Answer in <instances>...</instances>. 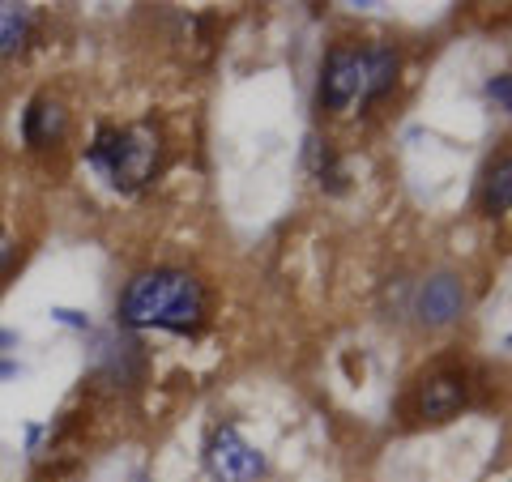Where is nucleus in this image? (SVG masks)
<instances>
[{
  "label": "nucleus",
  "mask_w": 512,
  "mask_h": 482,
  "mask_svg": "<svg viewBox=\"0 0 512 482\" xmlns=\"http://www.w3.org/2000/svg\"><path fill=\"white\" fill-rule=\"evenodd\" d=\"M487 94L495 103H500L504 111H512V73H500V77H491V86H487Z\"/></svg>",
  "instance_id": "12"
},
{
  "label": "nucleus",
  "mask_w": 512,
  "mask_h": 482,
  "mask_svg": "<svg viewBox=\"0 0 512 482\" xmlns=\"http://www.w3.org/2000/svg\"><path fill=\"white\" fill-rule=\"evenodd\" d=\"M158 154H163V137L154 124H103L86 146V163L116 192H137L154 180Z\"/></svg>",
  "instance_id": "2"
},
{
  "label": "nucleus",
  "mask_w": 512,
  "mask_h": 482,
  "mask_svg": "<svg viewBox=\"0 0 512 482\" xmlns=\"http://www.w3.org/2000/svg\"><path fill=\"white\" fill-rule=\"evenodd\" d=\"M461 406H466V380H461V376L440 372V376L423 380V389H419V414H423L427 423H448Z\"/></svg>",
  "instance_id": "7"
},
{
  "label": "nucleus",
  "mask_w": 512,
  "mask_h": 482,
  "mask_svg": "<svg viewBox=\"0 0 512 482\" xmlns=\"http://www.w3.org/2000/svg\"><path fill=\"white\" fill-rule=\"evenodd\" d=\"M133 482H146V478H133Z\"/></svg>",
  "instance_id": "15"
},
{
  "label": "nucleus",
  "mask_w": 512,
  "mask_h": 482,
  "mask_svg": "<svg viewBox=\"0 0 512 482\" xmlns=\"http://www.w3.org/2000/svg\"><path fill=\"white\" fill-rule=\"evenodd\" d=\"M13 265H18V244H13V235L5 231V222H0V278H9Z\"/></svg>",
  "instance_id": "11"
},
{
  "label": "nucleus",
  "mask_w": 512,
  "mask_h": 482,
  "mask_svg": "<svg viewBox=\"0 0 512 482\" xmlns=\"http://www.w3.org/2000/svg\"><path fill=\"white\" fill-rule=\"evenodd\" d=\"M320 103L329 111H350L372 103V52L367 47H333L320 69Z\"/></svg>",
  "instance_id": "3"
},
{
  "label": "nucleus",
  "mask_w": 512,
  "mask_h": 482,
  "mask_svg": "<svg viewBox=\"0 0 512 482\" xmlns=\"http://www.w3.org/2000/svg\"><path fill=\"white\" fill-rule=\"evenodd\" d=\"M35 26H39V13L30 5H9L0 0V64L5 60H18L30 39H35Z\"/></svg>",
  "instance_id": "8"
},
{
  "label": "nucleus",
  "mask_w": 512,
  "mask_h": 482,
  "mask_svg": "<svg viewBox=\"0 0 512 482\" xmlns=\"http://www.w3.org/2000/svg\"><path fill=\"white\" fill-rule=\"evenodd\" d=\"M205 474L214 482H261L265 478V457L239 436L235 423H218L205 440Z\"/></svg>",
  "instance_id": "4"
},
{
  "label": "nucleus",
  "mask_w": 512,
  "mask_h": 482,
  "mask_svg": "<svg viewBox=\"0 0 512 482\" xmlns=\"http://www.w3.org/2000/svg\"><path fill=\"white\" fill-rule=\"evenodd\" d=\"M210 312L201 278L188 269H146L128 278L120 291L116 316L128 329H167V333H197Z\"/></svg>",
  "instance_id": "1"
},
{
  "label": "nucleus",
  "mask_w": 512,
  "mask_h": 482,
  "mask_svg": "<svg viewBox=\"0 0 512 482\" xmlns=\"http://www.w3.org/2000/svg\"><path fill=\"white\" fill-rule=\"evenodd\" d=\"M5 346H18V333H13V329H0V350H5Z\"/></svg>",
  "instance_id": "14"
},
{
  "label": "nucleus",
  "mask_w": 512,
  "mask_h": 482,
  "mask_svg": "<svg viewBox=\"0 0 512 482\" xmlns=\"http://www.w3.org/2000/svg\"><path fill=\"white\" fill-rule=\"evenodd\" d=\"M466 308V286L453 273H436V278H427L419 286V299H414V312H419L423 325L440 329V325H453Z\"/></svg>",
  "instance_id": "6"
},
{
  "label": "nucleus",
  "mask_w": 512,
  "mask_h": 482,
  "mask_svg": "<svg viewBox=\"0 0 512 482\" xmlns=\"http://www.w3.org/2000/svg\"><path fill=\"white\" fill-rule=\"evenodd\" d=\"M483 205H487L491 218H508L512 214V154L491 167L487 188H483Z\"/></svg>",
  "instance_id": "9"
},
{
  "label": "nucleus",
  "mask_w": 512,
  "mask_h": 482,
  "mask_svg": "<svg viewBox=\"0 0 512 482\" xmlns=\"http://www.w3.org/2000/svg\"><path fill=\"white\" fill-rule=\"evenodd\" d=\"M18 133H22V146L35 150V154L64 146V137H69V107H64L52 90L35 94V99L22 107Z\"/></svg>",
  "instance_id": "5"
},
{
  "label": "nucleus",
  "mask_w": 512,
  "mask_h": 482,
  "mask_svg": "<svg viewBox=\"0 0 512 482\" xmlns=\"http://www.w3.org/2000/svg\"><path fill=\"white\" fill-rule=\"evenodd\" d=\"M52 320H60V325H69V329H90V316L86 312H73V308H52Z\"/></svg>",
  "instance_id": "13"
},
{
  "label": "nucleus",
  "mask_w": 512,
  "mask_h": 482,
  "mask_svg": "<svg viewBox=\"0 0 512 482\" xmlns=\"http://www.w3.org/2000/svg\"><path fill=\"white\" fill-rule=\"evenodd\" d=\"M367 52H372V99H380L397 82V52L393 47H367Z\"/></svg>",
  "instance_id": "10"
}]
</instances>
